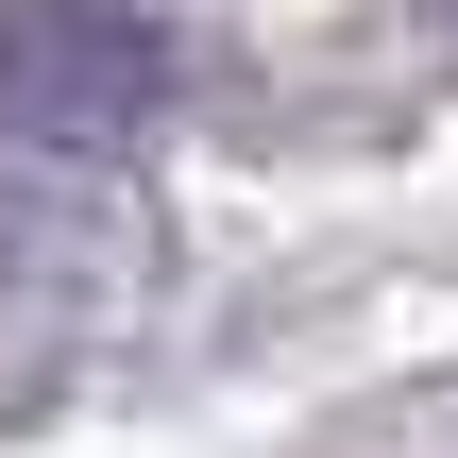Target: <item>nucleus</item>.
<instances>
[{"mask_svg":"<svg viewBox=\"0 0 458 458\" xmlns=\"http://www.w3.org/2000/svg\"><path fill=\"white\" fill-rule=\"evenodd\" d=\"M187 51L153 0H0V136L51 170H119L170 119Z\"/></svg>","mask_w":458,"mask_h":458,"instance_id":"1","label":"nucleus"}]
</instances>
